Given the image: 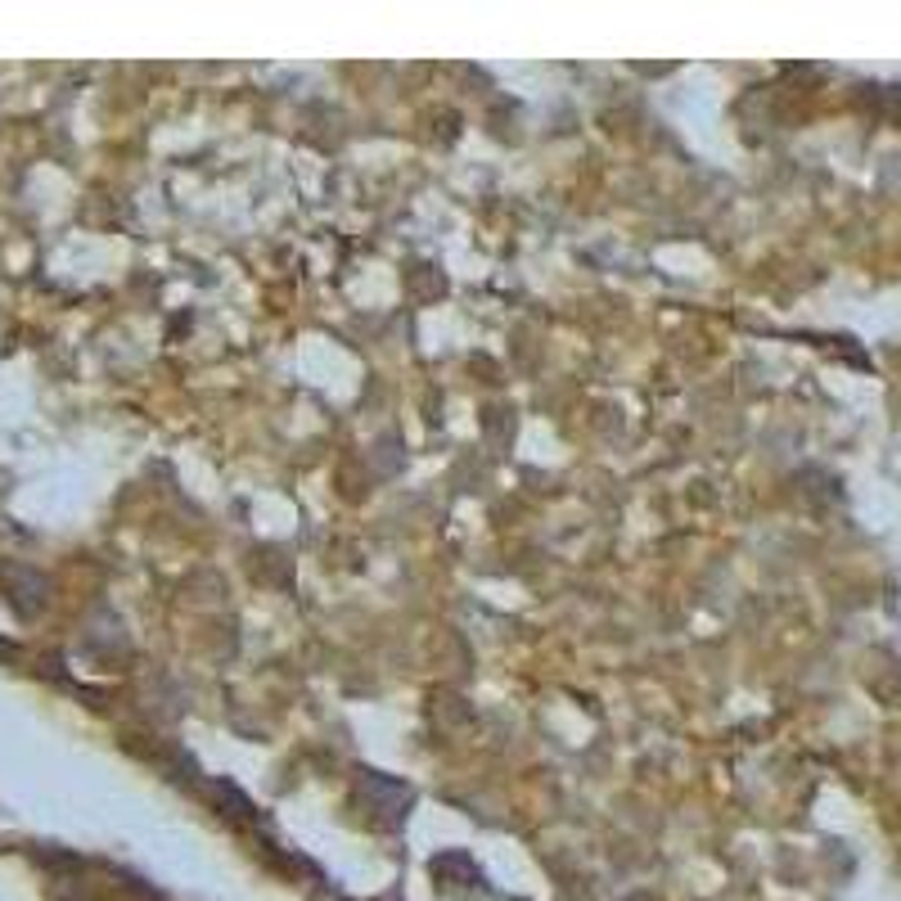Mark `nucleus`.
<instances>
[{"label": "nucleus", "mask_w": 901, "mask_h": 901, "mask_svg": "<svg viewBox=\"0 0 901 901\" xmlns=\"http://www.w3.org/2000/svg\"><path fill=\"white\" fill-rule=\"evenodd\" d=\"M360 794L370 798V807H375V821L379 825H402L406 816H410V802H415V794H410V785H402V779H393V775H383V771H360Z\"/></svg>", "instance_id": "1"}, {"label": "nucleus", "mask_w": 901, "mask_h": 901, "mask_svg": "<svg viewBox=\"0 0 901 901\" xmlns=\"http://www.w3.org/2000/svg\"><path fill=\"white\" fill-rule=\"evenodd\" d=\"M207 794L217 798L221 816H230V821H239V825H257V811H253V802H249L244 794H239L234 785H221V779H217V785H207Z\"/></svg>", "instance_id": "3"}, {"label": "nucleus", "mask_w": 901, "mask_h": 901, "mask_svg": "<svg viewBox=\"0 0 901 901\" xmlns=\"http://www.w3.org/2000/svg\"><path fill=\"white\" fill-rule=\"evenodd\" d=\"M433 879H437V892H451V897H473V892H487V879L483 870L473 865L469 852H442L429 861Z\"/></svg>", "instance_id": "2"}]
</instances>
